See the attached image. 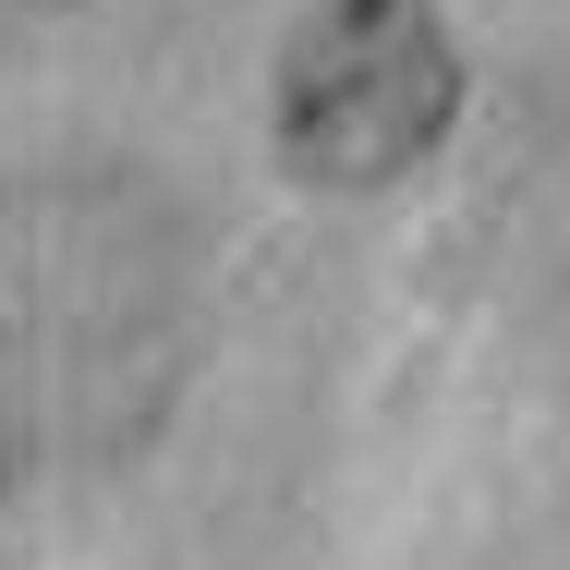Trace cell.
<instances>
[{"label": "cell", "instance_id": "cell-1", "mask_svg": "<svg viewBox=\"0 0 570 570\" xmlns=\"http://www.w3.org/2000/svg\"><path fill=\"white\" fill-rule=\"evenodd\" d=\"M461 110V37L438 0H328L279 61V158L304 183H389Z\"/></svg>", "mask_w": 570, "mask_h": 570}]
</instances>
